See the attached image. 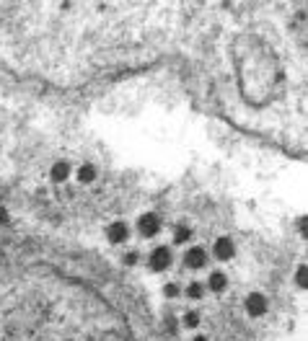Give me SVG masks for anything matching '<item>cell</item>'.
<instances>
[{"mask_svg": "<svg viewBox=\"0 0 308 341\" xmlns=\"http://www.w3.org/2000/svg\"><path fill=\"white\" fill-rule=\"evenodd\" d=\"M200 323H202V318H200L197 310H186V313L181 315V326H186V328H197Z\"/></svg>", "mask_w": 308, "mask_h": 341, "instance_id": "obj_10", "label": "cell"}, {"mask_svg": "<svg viewBox=\"0 0 308 341\" xmlns=\"http://www.w3.org/2000/svg\"><path fill=\"white\" fill-rule=\"evenodd\" d=\"M106 238L111 243H125L127 240V225L125 223H111L109 230H106Z\"/></svg>", "mask_w": 308, "mask_h": 341, "instance_id": "obj_6", "label": "cell"}, {"mask_svg": "<svg viewBox=\"0 0 308 341\" xmlns=\"http://www.w3.org/2000/svg\"><path fill=\"white\" fill-rule=\"evenodd\" d=\"M163 295L174 300V297H179V295H181V287H179V284H174V282H169V284L163 287Z\"/></svg>", "mask_w": 308, "mask_h": 341, "instance_id": "obj_12", "label": "cell"}, {"mask_svg": "<svg viewBox=\"0 0 308 341\" xmlns=\"http://www.w3.org/2000/svg\"><path fill=\"white\" fill-rule=\"evenodd\" d=\"M195 341H207V336H195Z\"/></svg>", "mask_w": 308, "mask_h": 341, "instance_id": "obj_16", "label": "cell"}, {"mask_svg": "<svg viewBox=\"0 0 308 341\" xmlns=\"http://www.w3.org/2000/svg\"><path fill=\"white\" fill-rule=\"evenodd\" d=\"M137 233L143 235V238H156L158 233H161V220L156 217V215H140V220H137Z\"/></svg>", "mask_w": 308, "mask_h": 341, "instance_id": "obj_1", "label": "cell"}, {"mask_svg": "<svg viewBox=\"0 0 308 341\" xmlns=\"http://www.w3.org/2000/svg\"><path fill=\"white\" fill-rule=\"evenodd\" d=\"M169 264H171V251L166 246L153 248V253H150V269L153 272H163V269H169Z\"/></svg>", "mask_w": 308, "mask_h": 341, "instance_id": "obj_2", "label": "cell"}, {"mask_svg": "<svg viewBox=\"0 0 308 341\" xmlns=\"http://www.w3.org/2000/svg\"><path fill=\"white\" fill-rule=\"evenodd\" d=\"M202 295H205V287H202V282H192V284L186 287V297H189V300H200Z\"/></svg>", "mask_w": 308, "mask_h": 341, "instance_id": "obj_11", "label": "cell"}, {"mask_svg": "<svg viewBox=\"0 0 308 341\" xmlns=\"http://www.w3.org/2000/svg\"><path fill=\"white\" fill-rule=\"evenodd\" d=\"M50 176H52V181H57V184L67 181V176H70V165H67L65 160H57V163L52 165V170H50Z\"/></svg>", "mask_w": 308, "mask_h": 341, "instance_id": "obj_8", "label": "cell"}, {"mask_svg": "<svg viewBox=\"0 0 308 341\" xmlns=\"http://www.w3.org/2000/svg\"><path fill=\"white\" fill-rule=\"evenodd\" d=\"M75 179H78L81 184H91L96 179V165L93 163H81L78 170H75Z\"/></svg>", "mask_w": 308, "mask_h": 341, "instance_id": "obj_7", "label": "cell"}, {"mask_svg": "<svg viewBox=\"0 0 308 341\" xmlns=\"http://www.w3.org/2000/svg\"><path fill=\"white\" fill-rule=\"evenodd\" d=\"M233 253H236V248H233V240H230V238H220V240L215 243V256H218L220 261L233 259Z\"/></svg>", "mask_w": 308, "mask_h": 341, "instance_id": "obj_5", "label": "cell"}, {"mask_svg": "<svg viewBox=\"0 0 308 341\" xmlns=\"http://www.w3.org/2000/svg\"><path fill=\"white\" fill-rule=\"evenodd\" d=\"M244 305H246V313H249V315L259 318V315H264V310H267V297L259 295V292H251V295L246 297Z\"/></svg>", "mask_w": 308, "mask_h": 341, "instance_id": "obj_3", "label": "cell"}, {"mask_svg": "<svg viewBox=\"0 0 308 341\" xmlns=\"http://www.w3.org/2000/svg\"><path fill=\"white\" fill-rule=\"evenodd\" d=\"M295 282H298L300 287L305 284V266H300V269H298V274H295Z\"/></svg>", "mask_w": 308, "mask_h": 341, "instance_id": "obj_14", "label": "cell"}, {"mask_svg": "<svg viewBox=\"0 0 308 341\" xmlns=\"http://www.w3.org/2000/svg\"><path fill=\"white\" fill-rule=\"evenodd\" d=\"M189 235H192V233H189V228H176L174 243H179V246H181V243H186V240H189Z\"/></svg>", "mask_w": 308, "mask_h": 341, "instance_id": "obj_13", "label": "cell"}, {"mask_svg": "<svg viewBox=\"0 0 308 341\" xmlns=\"http://www.w3.org/2000/svg\"><path fill=\"white\" fill-rule=\"evenodd\" d=\"M137 259H140V256H137V253H135V251H132V253H127V256H125V261H127V264H130V266H132V264H135V261H137Z\"/></svg>", "mask_w": 308, "mask_h": 341, "instance_id": "obj_15", "label": "cell"}, {"mask_svg": "<svg viewBox=\"0 0 308 341\" xmlns=\"http://www.w3.org/2000/svg\"><path fill=\"white\" fill-rule=\"evenodd\" d=\"M184 261H186L192 269H200V266H205V261H207V253H205L202 246H192V248L184 253Z\"/></svg>", "mask_w": 308, "mask_h": 341, "instance_id": "obj_4", "label": "cell"}, {"mask_svg": "<svg viewBox=\"0 0 308 341\" xmlns=\"http://www.w3.org/2000/svg\"><path fill=\"white\" fill-rule=\"evenodd\" d=\"M207 284H210V289L220 292V289H225L228 279H225V274H223V272H212V274H210V279H207Z\"/></svg>", "mask_w": 308, "mask_h": 341, "instance_id": "obj_9", "label": "cell"}]
</instances>
